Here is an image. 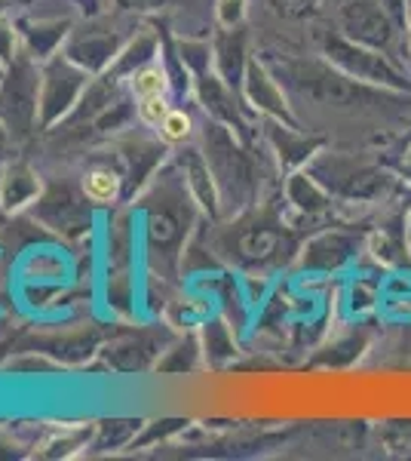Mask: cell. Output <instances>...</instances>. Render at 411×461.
<instances>
[{
	"instance_id": "1",
	"label": "cell",
	"mask_w": 411,
	"mask_h": 461,
	"mask_svg": "<svg viewBox=\"0 0 411 461\" xmlns=\"http://www.w3.org/2000/svg\"><path fill=\"white\" fill-rule=\"evenodd\" d=\"M326 56L335 68H341L350 77L362 80V84L375 86H390V89H406V77L402 71L390 62V56L380 50L362 47V43L350 41L344 34H332L326 41Z\"/></svg>"
},
{
	"instance_id": "2",
	"label": "cell",
	"mask_w": 411,
	"mask_h": 461,
	"mask_svg": "<svg viewBox=\"0 0 411 461\" xmlns=\"http://www.w3.org/2000/svg\"><path fill=\"white\" fill-rule=\"evenodd\" d=\"M338 28L344 37L362 43V47L380 50V53H390L396 34L402 32L380 0H341Z\"/></svg>"
},
{
	"instance_id": "3",
	"label": "cell",
	"mask_w": 411,
	"mask_h": 461,
	"mask_svg": "<svg viewBox=\"0 0 411 461\" xmlns=\"http://www.w3.org/2000/svg\"><path fill=\"white\" fill-rule=\"evenodd\" d=\"M332 194L350 197V200H365L375 197L384 188V173H378L375 167L353 158H332Z\"/></svg>"
},
{
	"instance_id": "4",
	"label": "cell",
	"mask_w": 411,
	"mask_h": 461,
	"mask_svg": "<svg viewBox=\"0 0 411 461\" xmlns=\"http://www.w3.org/2000/svg\"><path fill=\"white\" fill-rule=\"evenodd\" d=\"M84 191L95 203H111V200L121 194V178L111 173V169H93V173L84 178Z\"/></svg>"
},
{
	"instance_id": "5",
	"label": "cell",
	"mask_w": 411,
	"mask_h": 461,
	"mask_svg": "<svg viewBox=\"0 0 411 461\" xmlns=\"http://www.w3.org/2000/svg\"><path fill=\"white\" fill-rule=\"evenodd\" d=\"M132 89H136V95H166L169 89V74L160 68V65H147V68H141L136 77H132Z\"/></svg>"
},
{
	"instance_id": "6",
	"label": "cell",
	"mask_w": 411,
	"mask_h": 461,
	"mask_svg": "<svg viewBox=\"0 0 411 461\" xmlns=\"http://www.w3.org/2000/svg\"><path fill=\"white\" fill-rule=\"evenodd\" d=\"M191 117L184 114V111H169L166 114V121L160 123V136L166 139L169 145H178V142H184V139L191 136Z\"/></svg>"
},
{
	"instance_id": "7",
	"label": "cell",
	"mask_w": 411,
	"mask_h": 461,
	"mask_svg": "<svg viewBox=\"0 0 411 461\" xmlns=\"http://www.w3.org/2000/svg\"><path fill=\"white\" fill-rule=\"evenodd\" d=\"M169 102H166V95H141V102H138V117H141V123H147V126H160L163 121H166V114H169Z\"/></svg>"
},
{
	"instance_id": "8",
	"label": "cell",
	"mask_w": 411,
	"mask_h": 461,
	"mask_svg": "<svg viewBox=\"0 0 411 461\" xmlns=\"http://www.w3.org/2000/svg\"><path fill=\"white\" fill-rule=\"evenodd\" d=\"M243 4H246V0H221L219 16H221L224 25H234V22L243 19Z\"/></svg>"
},
{
	"instance_id": "9",
	"label": "cell",
	"mask_w": 411,
	"mask_h": 461,
	"mask_svg": "<svg viewBox=\"0 0 411 461\" xmlns=\"http://www.w3.org/2000/svg\"><path fill=\"white\" fill-rule=\"evenodd\" d=\"M408 4V19H406V32H408V41H411V0H406Z\"/></svg>"
},
{
	"instance_id": "10",
	"label": "cell",
	"mask_w": 411,
	"mask_h": 461,
	"mask_svg": "<svg viewBox=\"0 0 411 461\" xmlns=\"http://www.w3.org/2000/svg\"><path fill=\"white\" fill-rule=\"evenodd\" d=\"M408 240H411V221H408Z\"/></svg>"
}]
</instances>
